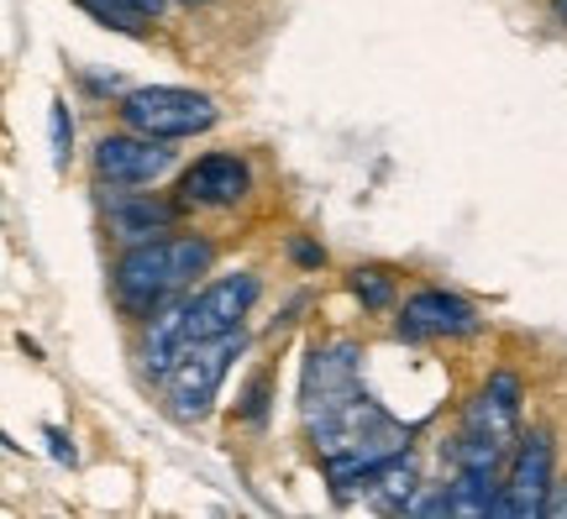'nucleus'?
<instances>
[{
    "label": "nucleus",
    "instance_id": "6e6552de",
    "mask_svg": "<svg viewBox=\"0 0 567 519\" xmlns=\"http://www.w3.org/2000/svg\"><path fill=\"white\" fill-rule=\"evenodd\" d=\"M473 331H478L473 304L457 300V294H446V289H421V294L405 304V315H400V336H410V341H425V336H473Z\"/></svg>",
    "mask_w": 567,
    "mask_h": 519
},
{
    "label": "nucleus",
    "instance_id": "423d86ee",
    "mask_svg": "<svg viewBox=\"0 0 567 519\" xmlns=\"http://www.w3.org/2000/svg\"><path fill=\"white\" fill-rule=\"evenodd\" d=\"M547 494H551V436L536 430L515 451V467H509L505 494H499V515H515V519L547 515Z\"/></svg>",
    "mask_w": 567,
    "mask_h": 519
},
{
    "label": "nucleus",
    "instance_id": "2eb2a0df",
    "mask_svg": "<svg viewBox=\"0 0 567 519\" xmlns=\"http://www.w3.org/2000/svg\"><path fill=\"white\" fill-rule=\"evenodd\" d=\"M352 294H358L368 310H389V304H394V283H389L379 268H358V273H352Z\"/></svg>",
    "mask_w": 567,
    "mask_h": 519
},
{
    "label": "nucleus",
    "instance_id": "39448f33",
    "mask_svg": "<svg viewBox=\"0 0 567 519\" xmlns=\"http://www.w3.org/2000/svg\"><path fill=\"white\" fill-rule=\"evenodd\" d=\"M168 168H174V147H163L158 137H142L132 126L95 142V174L105 184H153Z\"/></svg>",
    "mask_w": 567,
    "mask_h": 519
},
{
    "label": "nucleus",
    "instance_id": "a211bd4d",
    "mask_svg": "<svg viewBox=\"0 0 567 519\" xmlns=\"http://www.w3.org/2000/svg\"><path fill=\"white\" fill-rule=\"evenodd\" d=\"M48 440H53V457L59 461H74V446L63 440V430H48Z\"/></svg>",
    "mask_w": 567,
    "mask_h": 519
},
{
    "label": "nucleus",
    "instance_id": "f8f14e48",
    "mask_svg": "<svg viewBox=\"0 0 567 519\" xmlns=\"http://www.w3.org/2000/svg\"><path fill=\"white\" fill-rule=\"evenodd\" d=\"M499 461H505V440L484 436V430H463L457 446H452V467H467V473H488V478H499Z\"/></svg>",
    "mask_w": 567,
    "mask_h": 519
},
{
    "label": "nucleus",
    "instance_id": "f03ea898",
    "mask_svg": "<svg viewBox=\"0 0 567 519\" xmlns=\"http://www.w3.org/2000/svg\"><path fill=\"white\" fill-rule=\"evenodd\" d=\"M122 121L142 137L179 142L200 137L216 126V101L195 95V90H174V84H153V90H132L122 101Z\"/></svg>",
    "mask_w": 567,
    "mask_h": 519
},
{
    "label": "nucleus",
    "instance_id": "7ed1b4c3",
    "mask_svg": "<svg viewBox=\"0 0 567 519\" xmlns=\"http://www.w3.org/2000/svg\"><path fill=\"white\" fill-rule=\"evenodd\" d=\"M237 352H243V331H226V336H210V341L184 346L179 362H174V373H168V399H174V415L179 419L205 415Z\"/></svg>",
    "mask_w": 567,
    "mask_h": 519
},
{
    "label": "nucleus",
    "instance_id": "f257e3e1",
    "mask_svg": "<svg viewBox=\"0 0 567 519\" xmlns=\"http://www.w3.org/2000/svg\"><path fill=\"white\" fill-rule=\"evenodd\" d=\"M216 262V247L205 237H153L126 247V258L116 262V300L126 310L153 315L158 304H168L179 289L195 283V273H205Z\"/></svg>",
    "mask_w": 567,
    "mask_h": 519
},
{
    "label": "nucleus",
    "instance_id": "1a4fd4ad",
    "mask_svg": "<svg viewBox=\"0 0 567 519\" xmlns=\"http://www.w3.org/2000/svg\"><path fill=\"white\" fill-rule=\"evenodd\" d=\"M247 163L231 158V153H205L189 174H184V205H210V210H226L247 195Z\"/></svg>",
    "mask_w": 567,
    "mask_h": 519
},
{
    "label": "nucleus",
    "instance_id": "9b49d317",
    "mask_svg": "<svg viewBox=\"0 0 567 519\" xmlns=\"http://www.w3.org/2000/svg\"><path fill=\"white\" fill-rule=\"evenodd\" d=\"M363 488L384 504V509H410V504H415V488H421V482H415V461L389 457L384 467H373V473H368Z\"/></svg>",
    "mask_w": 567,
    "mask_h": 519
},
{
    "label": "nucleus",
    "instance_id": "f3484780",
    "mask_svg": "<svg viewBox=\"0 0 567 519\" xmlns=\"http://www.w3.org/2000/svg\"><path fill=\"white\" fill-rule=\"evenodd\" d=\"M547 515L567 519V482H551V494H547Z\"/></svg>",
    "mask_w": 567,
    "mask_h": 519
},
{
    "label": "nucleus",
    "instance_id": "9d476101",
    "mask_svg": "<svg viewBox=\"0 0 567 519\" xmlns=\"http://www.w3.org/2000/svg\"><path fill=\"white\" fill-rule=\"evenodd\" d=\"M174 226V205L163 200H111V237H122L126 247L153 241Z\"/></svg>",
    "mask_w": 567,
    "mask_h": 519
},
{
    "label": "nucleus",
    "instance_id": "aec40b11",
    "mask_svg": "<svg viewBox=\"0 0 567 519\" xmlns=\"http://www.w3.org/2000/svg\"><path fill=\"white\" fill-rule=\"evenodd\" d=\"M179 6H205V0H179Z\"/></svg>",
    "mask_w": 567,
    "mask_h": 519
},
{
    "label": "nucleus",
    "instance_id": "6ab92c4d",
    "mask_svg": "<svg viewBox=\"0 0 567 519\" xmlns=\"http://www.w3.org/2000/svg\"><path fill=\"white\" fill-rule=\"evenodd\" d=\"M551 11H557V21L567 27V0H551Z\"/></svg>",
    "mask_w": 567,
    "mask_h": 519
},
{
    "label": "nucleus",
    "instance_id": "20e7f679",
    "mask_svg": "<svg viewBox=\"0 0 567 519\" xmlns=\"http://www.w3.org/2000/svg\"><path fill=\"white\" fill-rule=\"evenodd\" d=\"M252 300H258V279L252 273H231V279L205 283L195 300H184V346L243 331V315L252 310Z\"/></svg>",
    "mask_w": 567,
    "mask_h": 519
},
{
    "label": "nucleus",
    "instance_id": "0eeeda50",
    "mask_svg": "<svg viewBox=\"0 0 567 519\" xmlns=\"http://www.w3.org/2000/svg\"><path fill=\"white\" fill-rule=\"evenodd\" d=\"M347 399H358V346L342 341L331 352H316L305 367V415L321 419Z\"/></svg>",
    "mask_w": 567,
    "mask_h": 519
},
{
    "label": "nucleus",
    "instance_id": "4468645a",
    "mask_svg": "<svg viewBox=\"0 0 567 519\" xmlns=\"http://www.w3.org/2000/svg\"><path fill=\"white\" fill-rule=\"evenodd\" d=\"M80 6L95 21H105V27L126 32V38H142V21H153V17H142L137 6H126V0H80Z\"/></svg>",
    "mask_w": 567,
    "mask_h": 519
},
{
    "label": "nucleus",
    "instance_id": "ddd939ff",
    "mask_svg": "<svg viewBox=\"0 0 567 519\" xmlns=\"http://www.w3.org/2000/svg\"><path fill=\"white\" fill-rule=\"evenodd\" d=\"M467 430H484V436H499L509 446V436H515V404L494 399V394H478V399L467 404Z\"/></svg>",
    "mask_w": 567,
    "mask_h": 519
},
{
    "label": "nucleus",
    "instance_id": "dca6fc26",
    "mask_svg": "<svg viewBox=\"0 0 567 519\" xmlns=\"http://www.w3.org/2000/svg\"><path fill=\"white\" fill-rule=\"evenodd\" d=\"M48 132H53V168H69V142H74V126H69V105H53L48 116Z\"/></svg>",
    "mask_w": 567,
    "mask_h": 519
}]
</instances>
